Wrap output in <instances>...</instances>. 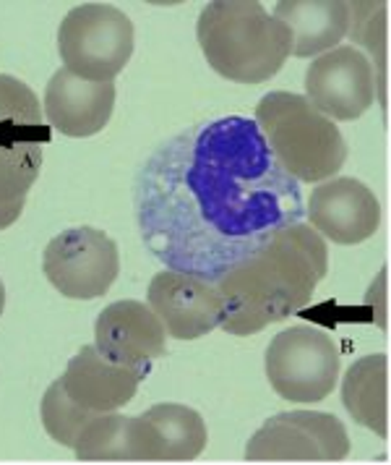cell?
Returning a JSON list of instances; mask_svg holds the SVG:
<instances>
[{
    "mask_svg": "<svg viewBox=\"0 0 391 465\" xmlns=\"http://www.w3.org/2000/svg\"><path fill=\"white\" fill-rule=\"evenodd\" d=\"M73 450L79 460H136L131 416H121L115 411L97 413L83 426Z\"/></svg>",
    "mask_w": 391,
    "mask_h": 465,
    "instance_id": "ffe728a7",
    "label": "cell"
},
{
    "mask_svg": "<svg viewBox=\"0 0 391 465\" xmlns=\"http://www.w3.org/2000/svg\"><path fill=\"white\" fill-rule=\"evenodd\" d=\"M310 228L339 246H355L376 235L381 225V204L363 181L331 178L310 191Z\"/></svg>",
    "mask_w": 391,
    "mask_h": 465,
    "instance_id": "7c38bea8",
    "label": "cell"
},
{
    "mask_svg": "<svg viewBox=\"0 0 391 465\" xmlns=\"http://www.w3.org/2000/svg\"><path fill=\"white\" fill-rule=\"evenodd\" d=\"M342 402L355 421L389 437V359L373 353L355 361L342 380Z\"/></svg>",
    "mask_w": 391,
    "mask_h": 465,
    "instance_id": "e0dca14e",
    "label": "cell"
},
{
    "mask_svg": "<svg viewBox=\"0 0 391 465\" xmlns=\"http://www.w3.org/2000/svg\"><path fill=\"white\" fill-rule=\"evenodd\" d=\"M136 460H193L204 452L206 423L199 411L160 402L131 419Z\"/></svg>",
    "mask_w": 391,
    "mask_h": 465,
    "instance_id": "4fadbf2b",
    "label": "cell"
},
{
    "mask_svg": "<svg viewBox=\"0 0 391 465\" xmlns=\"http://www.w3.org/2000/svg\"><path fill=\"white\" fill-rule=\"evenodd\" d=\"M149 309L175 340H199L222 322V296L214 282L162 270L149 282Z\"/></svg>",
    "mask_w": 391,
    "mask_h": 465,
    "instance_id": "30bf717a",
    "label": "cell"
},
{
    "mask_svg": "<svg viewBox=\"0 0 391 465\" xmlns=\"http://www.w3.org/2000/svg\"><path fill=\"white\" fill-rule=\"evenodd\" d=\"M327 272V241L306 223H292L214 282L222 296L220 327L235 338H248L285 322L308 309Z\"/></svg>",
    "mask_w": 391,
    "mask_h": 465,
    "instance_id": "7a4b0ae2",
    "label": "cell"
},
{
    "mask_svg": "<svg viewBox=\"0 0 391 465\" xmlns=\"http://www.w3.org/2000/svg\"><path fill=\"white\" fill-rule=\"evenodd\" d=\"M196 37L206 64L238 84H261L282 71L289 58L292 35L261 3L220 0L209 3Z\"/></svg>",
    "mask_w": 391,
    "mask_h": 465,
    "instance_id": "3957f363",
    "label": "cell"
},
{
    "mask_svg": "<svg viewBox=\"0 0 391 465\" xmlns=\"http://www.w3.org/2000/svg\"><path fill=\"white\" fill-rule=\"evenodd\" d=\"M267 377L274 392L289 402H321L339 380V348L327 332L298 324L279 332L267 348Z\"/></svg>",
    "mask_w": 391,
    "mask_h": 465,
    "instance_id": "8992f818",
    "label": "cell"
},
{
    "mask_svg": "<svg viewBox=\"0 0 391 465\" xmlns=\"http://www.w3.org/2000/svg\"><path fill=\"white\" fill-rule=\"evenodd\" d=\"M350 437L331 413L289 411L271 416L246 447L248 460H345Z\"/></svg>",
    "mask_w": 391,
    "mask_h": 465,
    "instance_id": "ba28073f",
    "label": "cell"
},
{
    "mask_svg": "<svg viewBox=\"0 0 391 465\" xmlns=\"http://www.w3.org/2000/svg\"><path fill=\"white\" fill-rule=\"evenodd\" d=\"M58 53L65 71L86 82H112L133 55V24L115 5H76L58 29Z\"/></svg>",
    "mask_w": 391,
    "mask_h": 465,
    "instance_id": "5b68a950",
    "label": "cell"
},
{
    "mask_svg": "<svg viewBox=\"0 0 391 465\" xmlns=\"http://www.w3.org/2000/svg\"><path fill=\"white\" fill-rule=\"evenodd\" d=\"M274 19L292 35L289 55L318 58L334 50L350 32V3L339 0H282Z\"/></svg>",
    "mask_w": 391,
    "mask_h": 465,
    "instance_id": "2e32d148",
    "label": "cell"
},
{
    "mask_svg": "<svg viewBox=\"0 0 391 465\" xmlns=\"http://www.w3.org/2000/svg\"><path fill=\"white\" fill-rule=\"evenodd\" d=\"M306 97L329 121H355L376 100L373 64L352 45L313 58L306 71Z\"/></svg>",
    "mask_w": 391,
    "mask_h": 465,
    "instance_id": "9c48e42d",
    "label": "cell"
},
{
    "mask_svg": "<svg viewBox=\"0 0 391 465\" xmlns=\"http://www.w3.org/2000/svg\"><path fill=\"white\" fill-rule=\"evenodd\" d=\"M167 332L157 314L142 301H115L94 324V348L118 366H128L146 380L154 361L167 351Z\"/></svg>",
    "mask_w": 391,
    "mask_h": 465,
    "instance_id": "8fae6325",
    "label": "cell"
},
{
    "mask_svg": "<svg viewBox=\"0 0 391 465\" xmlns=\"http://www.w3.org/2000/svg\"><path fill=\"white\" fill-rule=\"evenodd\" d=\"M115 107L112 82H86L71 71H55L44 89V118L65 136L86 139L100 134Z\"/></svg>",
    "mask_w": 391,
    "mask_h": 465,
    "instance_id": "5bb4252c",
    "label": "cell"
},
{
    "mask_svg": "<svg viewBox=\"0 0 391 465\" xmlns=\"http://www.w3.org/2000/svg\"><path fill=\"white\" fill-rule=\"evenodd\" d=\"M256 126L274 160L298 183H318L342 170L347 142L334 121L310 105L306 94L269 92L256 105Z\"/></svg>",
    "mask_w": 391,
    "mask_h": 465,
    "instance_id": "277c9868",
    "label": "cell"
},
{
    "mask_svg": "<svg viewBox=\"0 0 391 465\" xmlns=\"http://www.w3.org/2000/svg\"><path fill=\"white\" fill-rule=\"evenodd\" d=\"M0 142H50L37 94L8 74H0Z\"/></svg>",
    "mask_w": 391,
    "mask_h": 465,
    "instance_id": "d6986e66",
    "label": "cell"
},
{
    "mask_svg": "<svg viewBox=\"0 0 391 465\" xmlns=\"http://www.w3.org/2000/svg\"><path fill=\"white\" fill-rule=\"evenodd\" d=\"M142 380L139 371L104 359L94 345H83L61 377L68 398L92 413H110L128 405Z\"/></svg>",
    "mask_w": 391,
    "mask_h": 465,
    "instance_id": "9a60e30c",
    "label": "cell"
},
{
    "mask_svg": "<svg viewBox=\"0 0 391 465\" xmlns=\"http://www.w3.org/2000/svg\"><path fill=\"white\" fill-rule=\"evenodd\" d=\"M3 309H5V285L0 280V314H3Z\"/></svg>",
    "mask_w": 391,
    "mask_h": 465,
    "instance_id": "7402d4cb",
    "label": "cell"
},
{
    "mask_svg": "<svg viewBox=\"0 0 391 465\" xmlns=\"http://www.w3.org/2000/svg\"><path fill=\"white\" fill-rule=\"evenodd\" d=\"M144 246L167 270L217 282L306 214L300 183L256 121H201L160 144L136 178Z\"/></svg>",
    "mask_w": 391,
    "mask_h": 465,
    "instance_id": "6da1fadb",
    "label": "cell"
},
{
    "mask_svg": "<svg viewBox=\"0 0 391 465\" xmlns=\"http://www.w3.org/2000/svg\"><path fill=\"white\" fill-rule=\"evenodd\" d=\"M40 170V142H0V231L21 217Z\"/></svg>",
    "mask_w": 391,
    "mask_h": 465,
    "instance_id": "ac0fdd59",
    "label": "cell"
},
{
    "mask_svg": "<svg viewBox=\"0 0 391 465\" xmlns=\"http://www.w3.org/2000/svg\"><path fill=\"white\" fill-rule=\"evenodd\" d=\"M40 413L44 431L63 447H73L79 434L83 431V426L97 416V413H92V411H86V408L71 401L61 380L47 387V392L42 398Z\"/></svg>",
    "mask_w": 391,
    "mask_h": 465,
    "instance_id": "44dd1931",
    "label": "cell"
},
{
    "mask_svg": "<svg viewBox=\"0 0 391 465\" xmlns=\"http://www.w3.org/2000/svg\"><path fill=\"white\" fill-rule=\"evenodd\" d=\"M50 285L73 301L104 296L121 272V254L110 235L97 228H71L58 232L42 256Z\"/></svg>",
    "mask_w": 391,
    "mask_h": 465,
    "instance_id": "52a82bcc",
    "label": "cell"
}]
</instances>
